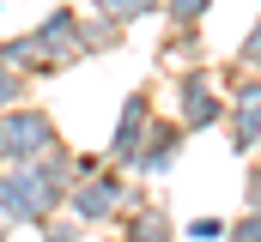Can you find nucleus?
Segmentation results:
<instances>
[{
    "label": "nucleus",
    "mask_w": 261,
    "mask_h": 242,
    "mask_svg": "<svg viewBox=\"0 0 261 242\" xmlns=\"http://www.w3.org/2000/svg\"><path fill=\"white\" fill-rule=\"evenodd\" d=\"M176 236H195V242H225V218H213V212H206V218H189Z\"/></svg>",
    "instance_id": "nucleus-15"
},
{
    "label": "nucleus",
    "mask_w": 261,
    "mask_h": 242,
    "mask_svg": "<svg viewBox=\"0 0 261 242\" xmlns=\"http://www.w3.org/2000/svg\"><path fill=\"white\" fill-rule=\"evenodd\" d=\"M237 67H243V73H255V79H261V18L249 24V31H243V43H237Z\"/></svg>",
    "instance_id": "nucleus-14"
},
{
    "label": "nucleus",
    "mask_w": 261,
    "mask_h": 242,
    "mask_svg": "<svg viewBox=\"0 0 261 242\" xmlns=\"http://www.w3.org/2000/svg\"><path fill=\"white\" fill-rule=\"evenodd\" d=\"M85 6L103 12V18H116V24H140V18L158 12V0H85Z\"/></svg>",
    "instance_id": "nucleus-11"
},
{
    "label": "nucleus",
    "mask_w": 261,
    "mask_h": 242,
    "mask_svg": "<svg viewBox=\"0 0 261 242\" xmlns=\"http://www.w3.org/2000/svg\"><path fill=\"white\" fill-rule=\"evenodd\" d=\"M73 188V145H49L37 164H0V218L6 230H37L61 212Z\"/></svg>",
    "instance_id": "nucleus-1"
},
{
    "label": "nucleus",
    "mask_w": 261,
    "mask_h": 242,
    "mask_svg": "<svg viewBox=\"0 0 261 242\" xmlns=\"http://www.w3.org/2000/svg\"><path fill=\"white\" fill-rule=\"evenodd\" d=\"M243 212H261V164L243 176Z\"/></svg>",
    "instance_id": "nucleus-17"
},
{
    "label": "nucleus",
    "mask_w": 261,
    "mask_h": 242,
    "mask_svg": "<svg viewBox=\"0 0 261 242\" xmlns=\"http://www.w3.org/2000/svg\"><path fill=\"white\" fill-rule=\"evenodd\" d=\"M170 97H176V127L195 139V133H213L225 121V91H219V73L195 60V67H176L170 79Z\"/></svg>",
    "instance_id": "nucleus-3"
},
{
    "label": "nucleus",
    "mask_w": 261,
    "mask_h": 242,
    "mask_svg": "<svg viewBox=\"0 0 261 242\" xmlns=\"http://www.w3.org/2000/svg\"><path fill=\"white\" fill-rule=\"evenodd\" d=\"M255 6H261V0H255Z\"/></svg>",
    "instance_id": "nucleus-19"
},
{
    "label": "nucleus",
    "mask_w": 261,
    "mask_h": 242,
    "mask_svg": "<svg viewBox=\"0 0 261 242\" xmlns=\"http://www.w3.org/2000/svg\"><path fill=\"white\" fill-rule=\"evenodd\" d=\"M225 242H261V212H243V218H225Z\"/></svg>",
    "instance_id": "nucleus-16"
},
{
    "label": "nucleus",
    "mask_w": 261,
    "mask_h": 242,
    "mask_svg": "<svg viewBox=\"0 0 261 242\" xmlns=\"http://www.w3.org/2000/svg\"><path fill=\"white\" fill-rule=\"evenodd\" d=\"M158 115V103H152V91L146 85H134L128 97H122V109H116V127H110V145H103V164L110 170H128L134 152H140V139H146V121Z\"/></svg>",
    "instance_id": "nucleus-6"
},
{
    "label": "nucleus",
    "mask_w": 261,
    "mask_h": 242,
    "mask_svg": "<svg viewBox=\"0 0 261 242\" xmlns=\"http://www.w3.org/2000/svg\"><path fill=\"white\" fill-rule=\"evenodd\" d=\"M182 145H189V133L176 127V115H152L146 121V139H140V152H134V164H128V176L164 182L176 164H182Z\"/></svg>",
    "instance_id": "nucleus-5"
},
{
    "label": "nucleus",
    "mask_w": 261,
    "mask_h": 242,
    "mask_svg": "<svg viewBox=\"0 0 261 242\" xmlns=\"http://www.w3.org/2000/svg\"><path fill=\"white\" fill-rule=\"evenodd\" d=\"M49 145H61V127L37 103H12L0 109V164H37Z\"/></svg>",
    "instance_id": "nucleus-4"
},
{
    "label": "nucleus",
    "mask_w": 261,
    "mask_h": 242,
    "mask_svg": "<svg viewBox=\"0 0 261 242\" xmlns=\"http://www.w3.org/2000/svg\"><path fill=\"white\" fill-rule=\"evenodd\" d=\"M116 242H176V218H170V206L140 194L128 212L116 218Z\"/></svg>",
    "instance_id": "nucleus-8"
},
{
    "label": "nucleus",
    "mask_w": 261,
    "mask_h": 242,
    "mask_svg": "<svg viewBox=\"0 0 261 242\" xmlns=\"http://www.w3.org/2000/svg\"><path fill=\"white\" fill-rule=\"evenodd\" d=\"M73 31H79V55H110V49H122L128 43V24H116V18H103V12H79L73 18Z\"/></svg>",
    "instance_id": "nucleus-9"
},
{
    "label": "nucleus",
    "mask_w": 261,
    "mask_h": 242,
    "mask_svg": "<svg viewBox=\"0 0 261 242\" xmlns=\"http://www.w3.org/2000/svg\"><path fill=\"white\" fill-rule=\"evenodd\" d=\"M134 200H140V188L128 182V170H91V176H79L73 188H67L61 212L73 218V224H85V230H103V224H116L122 212H128Z\"/></svg>",
    "instance_id": "nucleus-2"
},
{
    "label": "nucleus",
    "mask_w": 261,
    "mask_h": 242,
    "mask_svg": "<svg viewBox=\"0 0 261 242\" xmlns=\"http://www.w3.org/2000/svg\"><path fill=\"white\" fill-rule=\"evenodd\" d=\"M73 18H79L73 6H55L43 24H31V43L49 55L55 73H67V67H79V60H85V55H79V31H73Z\"/></svg>",
    "instance_id": "nucleus-7"
},
{
    "label": "nucleus",
    "mask_w": 261,
    "mask_h": 242,
    "mask_svg": "<svg viewBox=\"0 0 261 242\" xmlns=\"http://www.w3.org/2000/svg\"><path fill=\"white\" fill-rule=\"evenodd\" d=\"M37 242H85V224H73L67 212H55L49 224H37Z\"/></svg>",
    "instance_id": "nucleus-13"
},
{
    "label": "nucleus",
    "mask_w": 261,
    "mask_h": 242,
    "mask_svg": "<svg viewBox=\"0 0 261 242\" xmlns=\"http://www.w3.org/2000/svg\"><path fill=\"white\" fill-rule=\"evenodd\" d=\"M6 236H12V230H6V218H0V242H6Z\"/></svg>",
    "instance_id": "nucleus-18"
},
{
    "label": "nucleus",
    "mask_w": 261,
    "mask_h": 242,
    "mask_svg": "<svg viewBox=\"0 0 261 242\" xmlns=\"http://www.w3.org/2000/svg\"><path fill=\"white\" fill-rule=\"evenodd\" d=\"M206 12H213V0H158V18L170 31H200Z\"/></svg>",
    "instance_id": "nucleus-10"
},
{
    "label": "nucleus",
    "mask_w": 261,
    "mask_h": 242,
    "mask_svg": "<svg viewBox=\"0 0 261 242\" xmlns=\"http://www.w3.org/2000/svg\"><path fill=\"white\" fill-rule=\"evenodd\" d=\"M12 103H31V79L0 60V109H12Z\"/></svg>",
    "instance_id": "nucleus-12"
}]
</instances>
